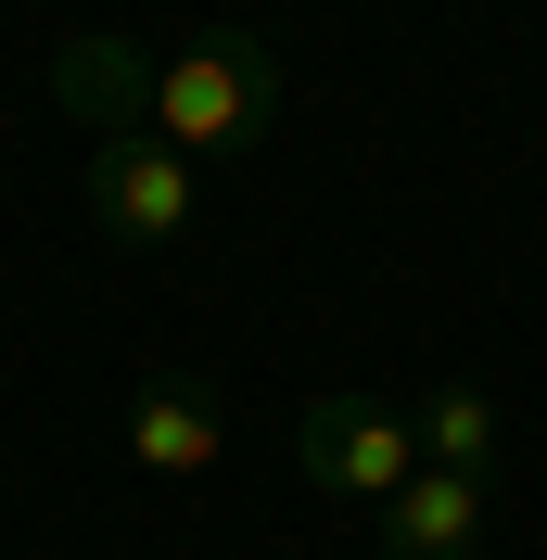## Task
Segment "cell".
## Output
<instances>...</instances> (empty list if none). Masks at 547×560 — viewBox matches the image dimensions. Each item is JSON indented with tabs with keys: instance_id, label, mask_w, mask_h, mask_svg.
<instances>
[{
	"instance_id": "cell-1",
	"label": "cell",
	"mask_w": 547,
	"mask_h": 560,
	"mask_svg": "<svg viewBox=\"0 0 547 560\" xmlns=\"http://www.w3.org/2000/svg\"><path fill=\"white\" fill-rule=\"evenodd\" d=\"M280 90H293V65H280L268 26H205L153 77V140H178L191 166H230V153H255L280 128Z\"/></svg>"
},
{
	"instance_id": "cell-2",
	"label": "cell",
	"mask_w": 547,
	"mask_h": 560,
	"mask_svg": "<svg viewBox=\"0 0 547 560\" xmlns=\"http://www.w3.org/2000/svg\"><path fill=\"white\" fill-rule=\"evenodd\" d=\"M77 205H90V230H103V243H178V230H191V205H205V166H191L178 140L128 128V140H90Z\"/></svg>"
},
{
	"instance_id": "cell-3",
	"label": "cell",
	"mask_w": 547,
	"mask_h": 560,
	"mask_svg": "<svg viewBox=\"0 0 547 560\" xmlns=\"http://www.w3.org/2000/svg\"><path fill=\"white\" fill-rule=\"evenodd\" d=\"M293 458H306L318 497H357V510H382V497H408L420 471V433L395 408H370V395H306V420H293Z\"/></svg>"
},
{
	"instance_id": "cell-4",
	"label": "cell",
	"mask_w": 547,
	"mask_h": 560,
	"mask_svg": "<svg viewBox=\"0 0 547 560\" xmlns=\"http://www.w3.org/2000/svg\"><path fill=\"white\" fill-rule=\"evenodd\" d=\"M153 77L166 65L103 26V38H65V51H51V103H65L90 140H128V128H153Z\"/></svg>"
},
{
	"instance_id": "cell-5",
	"label": "cell",
	"mask_w": 547,
	"mask_h": 560,
	"mask_svg": "<svg viewBox=\"0 0 547 560\" xmlns=\"http://www.w3.org/2000/svg\"><path fill=\"white\" fill-rule=\"evenodd\" d=\"M115 446H128L153 485H191V471H217V446H230V433H217V395H205V383L153 370V383L128 395V420H115Z\"/></svg>"
},
{
	"instance_id": "cell-6",
	"label": "cell",
	"mask_w": 547,
	"mask_h": 560,
	"mask_svg": "<svg viewBox=\"0 0 547 560\" xmlns=\"http://www.w3.org/2000/svg\"><path fill=\"white\" fill-rule=\"evenodd\" d=\"M497 485L472 471H408V497H382V560H472Z\"/></svg>"
},
{
	"instance_id": "cell-7",
	"label": "cell",
	"mask_w": 547,
	"mask_h": 560,
	"mask_svg": "<svg viewBox=\"0 0 547 560\" xmlns=\"http://www.w3.org/2000/svg\"><path fill=\"white\" fill-rule=\"evenodd\" d=\"M408 433H420V471H472V485H497V458H510V420H497L484 383H445Z\"/></svg>"
}]
</instances>
